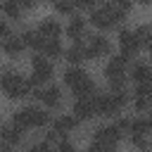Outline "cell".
Segmentation results:
<instances>
[{
	"instance_id": "ac0fdd59",
	"label": "cell",
	"mask_w": 152,
	"mask_h": 152,
	"mask_svg": "<svg viewBox=\"0 0 152 152\" xmlns=\"http://www.w3.org/2000/svg\"><path fill=\"white\" fill-rule=\"evenodd\" d=\"M38 31H40L45 38H57V36H59V31H62V26H59V21H57V19H43V21H40V26H38Z\"/></svg>"
},
{
	"instance_id": "2e32d148",
	"label": "cell",
	"mask_w": 152,
	"mask_h": 152,
	"mask_svg": "<svg viewBox=\"0 0 152 152\" xmlns=\"http://www.w3.org/2000/svg\"><path fill=\"white\" fill-rule=\"evenodd\" d=\"M86 76H88V74H86L83 69H78V66H69V69L64 71V76H62V78H64V83H66V86L74 90V88H76V86H78V83H81Z\"/></svg>"
},
{
	"instance_id": "7c38bea8",
	"label": "cell",
	"mask_w": 152,
	"mask_h": 152,
	"mask_svg": "<svg viewBox=\"0 0 152 152\" xmlns=\"http://www.w3.org/2000/svg\"><path fill=\"white\" fill-rule=\"evenodd\" d=\"M21 142V128L17 124L0 126V145H17Z\"/></svg>"
},
{
	"instance_id": "5bb4252c",
	"label": "cell",
	"mask_w": 152,
	"mask_h": 152,
	"mask_svg": "<svg viewBox=\"0 0 152 152\" xmlns=\"http://www.w3.org/2000/svg\"><path fill=\"white\" fill-rule=\"evenodd\" d=\"M64 55H66V62H71V64H81L83 59H88V48H86L83 43L74 40V45H71Z\"/></svg>"
},
{
	"instance_id": "3957f363",
	"label": "cell",
	"mask_w": 152,
	"mask_h": 152,
	"mask_svg": "<svg viewBox=\"0 0 152 152\" xmlns=\"http://www.w3.org/2000/svg\"><path fill=\"white\" fill-rule=\"evenodd\" d=\"M48 121H50L48 112H43V109H38V107H24V109H19V112L12 114V124H17L21 131H24V128L45 126Z\"/></svg>"
},
{
	"instance_id": "e575fe53",
	"label": "cell",
	"mask_w": 152,
	"mask_h": 152,
	"mask_svg": "<svg viewBox=\"0 0 152 152\" xmlns=\"http://www.w3.org/2000/svg\"><path fill=\"white\" fill-rule=\"evenodd\" d=\"M150 126H152V112H150Z\"/></svg>"
},
{
	"instance_id": "f546056e",
	"label": "cell",
	"mask_w": 152,
	"mask_h": 152,
	"mask_svg": "<svg viewBox=\"0 0 152 152\" xmlns=\"http://www.w3.org/2000/svg\"><path fill=\"white\" fill-rule=\"evenodd\" d=\"M57 150H64V152H71V150H74V145H71V142H66V140H57Z\"/></svg>"
},
{
	"instance_id": "8fae6325",
	"label": "cell",
	"mask_w": 152,
	"mask_h": 152,
	"mask_svg": "<svg viewBox=\"0 0 152 152\" xmlns=\"http://www.w3.org/2000/svg\"><path fill=\"white\" fill-rule=\"evenodd\" d=\"M86 48H88V57H104L112 50V45H109V40L104 36H93Z\"/></svg>"
},
{
	"instance_id": "30bf717a",
	"label": "cell",
	"mask_w": 152,
	"mask_h": 152,
	"mask_svg": "<svg viewBox=\"0 0 152 152\" xmlns=\"http://www.w3.org/2000/svg\"><path fill=\"white\" fill-rule=\"evenodd\" d=\"M45 107H59L62 104V93H59V88L57 86H50V88H38L36 93H33Z\"/></svg>"
},
{
	"instance_id": "4dcf8cb0",
	"label": "cell",
	"mask_w": 152,
	"mask_h": 152,
	"mask_svg": "<svg viewBox=\"0 0 152 152\" xmlns=\"http://www.w3.org/2000/svg\"><path fill=\"white\" fill-rule=\"evenodd\" d=\"M14 2H17L21 10H31V7L36 5V0H14Z\"/></svg>"
},
{
	"instance_id": "1f68e13d",
	"label": "cell",
	"mask_w": 152,
	"mask_h": 152,
	"mask_svg": "<svg viewBox=\"0 0 152 152\" xmlns=\"http://www.w3.org/2000/svg\"><path fill=\"white\" fill-rule=\"evenodd\" d=\"M7 36H10V26L5 21H0V38H7Z\"/></svg>"
},
{
	"instance_id": "e0dca14e",
	"label": "cell",
	"mask_w": 152,
	"mask_h": 152,
	"mask_svg": "<svg viewBox=\"0 0 152 152\" xmlns=\"http://www.w3.org/2000/svg\"><path fill=\"white\" fill-rule=\"evenodd\" d=\"M76 124H78V119H76L74 114H64V116H59V119L55 121V131H57L59 135H66L69 131L76 128Z\"/></svg>"
},
{
	"instance_id": "cb8c5ba5",
	"label": "cell",
	"mask_w": 152,
	"mask_h": 152,
	"mask_svg": "<svg viewBox=\"0 0 152 152\" xmlns=\"http://www.w3.org/2000/svg\"><path fill=\"white\" fill-rule=\"evenodd\" d=\"M43 52H45L48 57H59V55H62V45H59V40H57V38H45V43H43Z\"/></svg>"
},
{
	"instance_id": "7402d4cb",
	"label": "cell",
	"mask_w": 152,
	"mask_h": 152,
	"mask_svg": "<svg viewBox=\"0 0 152 152\" xmlns=\"http://www.w3.org/2000/svg\"><path fill=\"white\" fill-rule=\"evenodd\" d=\"M150 119H133L131 124H128V131H131V135H147L150 133Z\"/></svg>"
},
{
	"instance_id": "ba28073f",
	"label": "cell",
	"mask_w": 152,
	"mask_h": 152,
	"mask_svg": "<svg viewBox=\"0 0 152 152\" xmlns=\"http://www.w3.org/2000/svg\"><path fill=\"white\" fill-rule=\"evenodd\" d=\"M97 114V107H95V97L90 95V97H78L76 102H74V116L78 119V121H88V119H93Z\"/></svg>"
},
{
	"instance_id": "277c9868",
	"label": "cell",
	"mask_w": 152,
	"mask_h": 152,
	"mask_svg": "<svg viewBox=\"0 0 152 152\" xmlns=\"http://www.w3.org/2000/svg\"><path fill=\"white\" fill-rule=\"evenodd\" d=\"M126 17V12H121L119 7H114L112 2L109 5H102V7H97L93 14H90V21L97 26V28H102V31H107V28H114L121 19Z\"/></svg>"
},
{
	"instance_id": "d4e9b609",
	"label": "cell",
	"mask_w": 152,
	"mask_h": 152,
	"mask_svg": "<svg viewBox=\"0 0 152 152\" xmlns=\"http://www.w3.org/2000/svg\"><path fill=\"white\" fill-rule=\"evenodd\" d=\"M2 12H5V14L10 17V19H19L24 10H21V7H19V5L14 2V0H5V5H2Z\"/></svg>"
},
{
	"instance_id": "ffe728a7",
	"label": "cell",
	"mask_w": 152,
	"mask_h": 152,
	"mask_svg": "<svg viewBox=\"0 0 152 152\" xmlns=\"http://www.w3.org/2000/svg\"><path fill=\"white\" fill-rule=\"evenodd\" d=\"M66 33H69V38H74V40L83 38V33H86V21H83L81 17L71 19V21H69V26H66Z\"/></svg>"
},
{
	"instance_id": "d6986e66",
	"label": "cell",
	"mask_w": 152,
	"mask_h": 152,
	"mask_svg": "<svg viewBox=\"0 0 152 152\" xmlns=\"http://www.w3.org/2000/svg\"><path fill=\"white\" fill-rule=\"evenodd\" d=\"M131 78H133L135 83L152 81V66H147V64H133V69H131Z\"/></svg>"
},
{
	"instance_id": "8992f818",
	"label": "cell",
	"mask_w": 152,
	"mask_h": 152,
	"mask_svg": "<svg viewBox=\"0 0 152 152\" xmlns=\"http://www.w3.org/2000/svg\"><path fill=\"white\" fill-rule=\"evenodd\" d=\"M126 66H128V57L126 55H116L107 62L104 66V76L112 83V88H124V76H126Z\"/></svg>"
},
{
	"instance_id": "836d02e7",
	"label": "cell",
	"mask_w": 152,
	"mask_h": 152,
	"mask_svg": "<svg viewBox=\"0 0 152 152\" xmlns=\"http://www.w3.org/2000/svg\"><path fill=\"white\" fill-rule=\"evenodd\" d=\"M138 2H140V5H150L152 0H138Z\"/></svg>"
},
{
	"instance_id": "7a4b0ae2",
	"label": "cell",
	"mask_w": 152,
	"mask_h": 152,
	"mask_svg": "<svg viewBox=\"0 0 152 152\" xmlns=\"http://www.w3.org/2000/svg\"><path fill=\"white\" fill-rule=\"evenodd\" d=\"M126 102H128L126 88H112V93L95 97V107H97V114L100 116H114L119 109L126 107Z\"/></svg>"
},
{
	"instance_id": "83f0119b",
	"label": "cell",
	"mask_w": 152,
	"mask_h": 152,
	"mask_svg": "<svg viewBox=\"0 0 152 152\" xmlns=\"http://www.w3.org/2000/svg\"><path fill=\"white\" fill-rule=\"evenodd\" d=\"M135 147H147V135H131Z\"/></svg>"
},
{
	"instance_id": "9c48e42d",
	"label": "cell",
	"mask_w": 152,
	"mask_h": 152,
	"mask_svg": "<svg viewBox=\"0 0 152 152\" xmlns=\"http://www.w3.org/2000/svg\"><path fill=\"white\" fill-rule=\"evenodd\" d=\"M119 45H121V55H126V57H133L140 50V40L135 36V31H128V28H124L119 33Z\"/></svg>"
},
{
	"instance_id": "d6a6232c",
	"label": "cell",
	"mask_w": 152,
	"mask_h": 152,
	"mask_svg": "<svg viewBox=\"0 0 152 152\" xmlns=\"http://www.w3.org/2000/svg\"><path fill=\"white\" fill-rule=\"evenodd\" d=\"M147 100L152 102V81H150V93H147Z\"/></svg>"
},
{
	"instance_id": "52a82bcc",
	"label": "cell",
	"mask_w": 152,
	"mask_h": 152,
	"mask_svg": "<svg viewBox=\"0 0 152 152\" xmlns=\"http://www.w3.org/2000/svg\"><path fill=\"white\" fill-rule=\"evenodd\" d=\"M33 76H31V81L36 83V86H40L43 81H50L52 78V74H55V69H52V64L45 59V57H33Z\"/></svg>"
},
{
	"instance_id": "6da1fadb",
	"label": "cell",
	"mask_w": 152,
	"mask_h": 152,
	"mask_svg": "<svg viewBox=\"0 0 152 152\" xmlns=\"http://www.w3.org/2000/svg\"><path fill=\"white\" fill-rule=\"evenodd\" d=\"M0 88H2V93H5L10 100H19V97L33 95L36 83H33L31 78H24L21 74H17V71H12V69H5V71L0 74Z\"/></svg>"
},
{
	"instance_id": "4fadbf2b",
	"label": "cell",
	"mask_w": 152,
	"mask_h": 152,
	"mask_svg": "<svg viewBox=\"0 0 152 152\" xmlns=\"http://www.w3.org/2000/svg\"><path fill=\"white\" fill-rule=\"evenodd\" d=\"M24 48H26V45H24L21 36H12V33H10L7 38H2V52L10 55V57H19Z\"/></svg>"
},
{
	"instance_id": "f1b7e54d",
	"label": "cell",
	"mask_w": 152,
	"mask_h": 152,
	"mask_svg": "<svg viewBox=\"0 0 152 152\" xmlns=\"http://www.w3.org/2000/svg\"><path fill=\"white\" fill-rule=\"evenodd\" d=\"M76 2V7H83V10H90V7H95V2L97 0H74Z\"/></svg>"
},
{
	"instance_id": "603a6c76",
	"label": "cell",
	"mask_w": 152,
	"mask_h": 152,
	"mask_svg": "<svg viewBox=\"0 0 152 152\" xmlns=\"http://www.w3.org/2000/svg\"><path fill=\"white\" fill-rule=\"evenodd\" d=\"M135 36H138V40H140V48L152 50V26H140V28H135Z\"/></svg>"
},
{
	"instance_id": "484cf974",
	"label": "cell",
	"mask_w": 152,
	"mask_h": 152,
	"mask_svg": "<svg viewBox=\"0 0 152 152\" xmlns=\"http://www.w3.org/2000/svg\"><path fill=\"white\" fill-rule=\"evenodd\" d=\"M74 7H76L74 0H55V10L59 14H74Z\"/></svg>"
},
{
	"instance_id": "9a60e30c",
	"label": "cell",
	"mask_w": 152,
	"mask_h": 152,
	"mask_svg": "<svg viewBox=\"0 0 152 152\" xmlns=\"http://www.w3.org/2000/svg\"><path fill=\"white\" fill-rule=\"evenodd\" d=\"M21 40L26 48H33V50H43V43H45V36L40 31H33V28H26L21 33Z\"/></svg>"
},
{
	"instance_id": "44dd1931",
	"label": "cell",
	"mask_w": 152,
	"mask_h": 152,
	"mask_svg": "<svg viewBox=\"0 0 152 152\" xmlns=\"http://www.w3.org/2000/svg\"><path fill=\"white\" fill-rule=\"evenodd\" d=\"M95 83H93V78L90 76H86L76 88H74V95H78V97H90V95H95Z\"/></svg>"
},
{
	"instance_id": "5b68a950",
	"label": "cell",
	"mask_w": 152,
	"mask_h": 152,
	"mask_svg": "<svg viewBox=\"0 0 152 152\" xmlns=\"http://www.w3.org/2000/svg\"><path fill=\"white\" fill-rule=\"evenodd\" d=\"M119 140H121V128H119V124L102 126V128L95 131L93 142H90V150H112V147H116Z\"/></svg>"
},
{
	"instance_id": "4316f807",
	"label": "cell",
	"mask_w": 152,
	"mask_h": 152,
	"mask_svg": "<svg viewBox=\"0 0 152 152\" xmlns=\"http://www.w3.org/2000/svg\"><path fill=\"white\" fill-rule=\"evenodd\" d=\"M114 7H119L121 12H128L131 10V5H133V0H109Z\"/></svg>"
}]
</instances>
